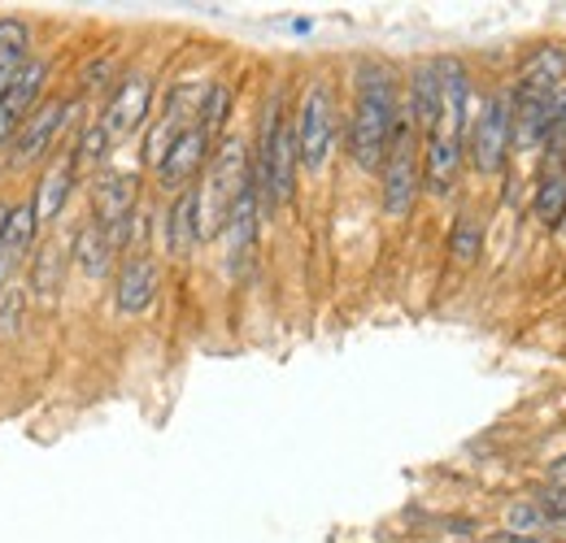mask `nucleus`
<instances>
[{
    "instance_id": "f257e3e1",
    "label": "nucleus",
    "mask_w": 566,
    "mask_h": 543,
    "mask_svg": "<svg viewBox=\"0 0 566 543\" xmlns=\"http://www.w3.org/2000/svg\"><path fill=\"white\" fill-rule=\"evenodd\" d=\"M401 123L397 74L384 62H361L354 74V114H349V157L357 170H379Z\"/></svg>"
},
{
    "instance_id": "f03ea898",
    "label": "nucleus",
    "mask_w": 566,
    "mask_h": 543,
    "mask_svg": "<svg viewBox=\"0 0 566 543\" xmlns=\"http://www.w3.org/2000/svg\"><path fill=\"white\" fill-rule=\"evenodd\" d=\"M296 170H301L296 131H292V118L283 114V100L275 96V100L266 105L262 136H258V161H253V183H258L262 209H280V204L292 201Z\"/></svg>"
},
{
    "instance_id": "7ed1b4c3",
    "label": "nucleus",
    "mask_w": 566,
    "mask_h": 543,
    "mask_svg": "<svg viewBox=\"0 0 566 543\" xmlns=\"http://www.w3.org/2000/svg\"><path fill=\"white\" fill-rule=\"evenodd\" d=\"M296 157L305 174H323L336 157V136H340V109H336V92L327 78H314L296 105Z\"/></svg>"
},
{
    "instance_id": "20e7f679",
    "label": "nucleus",
    "mask_w": 566,
    "mask_h": 543,
    "mask_svg": "<svg viewBox=\"0 0 566 543\" xmlns=\"http://www.w3.org/2000/svg\"><path fill=\"white\" fill-rule=\"evenodd\" d=\"M379 179H384V213L410 217V209L419 204V192H423V139H419V127L410 123L406 105H401L397 136L388 143V157L379 166Z\"/></svg>"
},
{
    "instance_id": "39448f33",
    "label": "nucleus",
    "mask_w": 566,
    "mask_h": 543,
    "mask_svg": "<svg viewBox=\"0 0 566 543\" xmlns=\"http://www.w3.org/2000/svg\"><path fill=\"white\" fill-rule=\"evenodd\" d=\"M510 148H514V96H510V87H496L493 96H484V105L471 114L467 161L480 174L493 179L510 166Z\"/></svg>"
},
{
    "instance_id": "423d86ee",
    "label": "nucleus",
    "mask_w": 566,
    "mask_h": 543,
    "mask_svg": "<svg viewBox=\"0 0 566 543\" xmlns=\"http://www.w3.org/2000/svg\"><path fill=\"white\" fill-rule=\"evenodd\" d=\"M566 92V44H541L523 57L510 83L514 105H563Z\"/></svg>"
},
{
    "instance_id": "0eeeda50",
    "label": "nucleus",
    "mask_w": 566,
    "mask_h": 543,
    "mask_svg": "<svg viewBox=\"0 0 566 543\" xmlns=\"http://www.w3.org/2000/svg\"><path fill=\"white\" fill-rule=\"evenodd\" d=\"M136 174L127 170H105L92 183V222L114 239V248H127L132 222H136Z\"/></svg>"
},
{
    "instance_id": "6e6552de",
    "label": "nucleus",
    "mask_w": 566,
    "mask_h": 543,
    "mask_svg": "<svg viewBox=\"0 0 566 543\" xmlns=\"http://www.w3.org/2000/svg\"><path fill=\"white\" fill-rule=\"evenodd\" d=\"M210 148H213V139L192 123L184 136L170 143V152L161 157V166H157V188H161V192H175V196L188 192V188L201 179V170L210 166V157H213Z\"/></svg>"
},
{
    "instance_id": "1a4fd4ad",
    "label": "nucleus",
    "mask_w": 566,
    "mask_h": 543,
    "mask_svg": "<svg viewBox=\"0 0 566 543\" xmlns=\"http://www.w3.org/2000/svg\"><path fill=\"white\" fill-rule=\"evenodd\" d=\"M148 105H153V78H148V74H127V78L114 87V96H109V105H105V114H101L105 136L127 139L132 131H140L144 118H148Z\"/></svg>"
},
{
    "instance_id": "9d476101",
    "label": "nucleus",
    "mask_w": 566,
    "mask_h": 543,
    "mask_svg": "<svg viewBox=\"0 0 566 543\" xmlns=\"http://www.w3.org/2000/svg\"><path fill=\"white\" fill-rule=\"evenodd\" d=\"M462 161H467V139L462 136H453V131H431V136H423V192L449 196L458 188Z\"/></svg>"
},
{
    "instance_id": "9b49d317",
    "label": "nucleus",
    "mask_w": 566,
    "mask_h": 543,
    "mask_svg": "<svg viewBox=\"0 0 566 543\" xmlns=\"http://www.w3.org/2000/svg\"><path fill=\"white\" fill-rule=\"evenodd\" d=\"M44 78H49V66H44V62H27V66L18 70V78L9 83V92L0 96V148L18 139L22 123L31 118L35 100H40V92H44Z\"/></svg>"
},
{
    "instance_id": "f8f14e48",
    "label": "nucleus",
    "mask_w": 566,
    "mask_h": 543,
    "mask_svg": "<svg viewBox=\"0 0 566 543\" xmlns=\"http://www.w3.org/2000/svg\"><path fill=\"white\" fill-rule=\"evenodd\" d=\"M258 209H262V196H258V183L249 179L227 209V222H222V235L231 248V270H244L253 248H258Z\"/></svg>"
},
{
    "instance_id": "ddd939ff",
    "label": "nucleus",
    "mask_w": 566,
    "mask_h": 543,
    "mask_svg": "<svg viewBox=\"0 0 566 543\" xmlns=\"http://www.w3.org/2000/svg\"><path fill=\"white\" fill-rule=\"evenodd\" d=\"M71 114H74L71 100H49V105H35V109H31V118L22 123L18 139H13V161L22 166V161L44 157V152L53 148V139L62 136V127L71 123Z\"/></svg>"
},
{
    "instance_id": "4468645a",
    "label": "nucleus",
    "mask_w": 566,
    "mask_h": 543,
    "mask_svg": "<svg viewBox=\"0 0 566 543\" xmlns=\"http://www.w3.org/2000/svg\"><path fill=\"white\" fill-rule=\"evenodd\" d=\"M406 114L419 127V136H431L444 118V83H440V62H419L410 70V96H406Z\"/></svg>"
},
{
    "instance_id": "2eb2a0df",
    "label": "nucleus",
    "mask_w": 566,
    "mask_h": 543,
    "mask_svg": "<svg viewBox=\"0 0 566 543\" xmlns=\"http://www.w3.org/2000/svg\"><path fill=\"white\" fill-rule=\"evenodd\" d=\"M201 239H206V231H201V188H188V192L175 196L170 213H166V253L175 262H188Z\"/></svg>"
},
{
    "instance_id": "dca6fc26",
    "label": "nucleus",
    "mask_w": 566,
    "mask_h": 543,
    "mask_svg": "<svg viewBox=\"0 0 566 543\" xmlns=\"http://www.w3.org/2000/svg\"><path fill=\"white\" fill-rule=\"evenodd\" d=\"M157 283H161L157 262H153L148 253H132V257L123 262V270H118L114 305H118L123 313H144V309L157 300Z\"/></svg>"
},
{
    "instance_id": "f3484780",
    "label": "nucleus",
    "mask_w": 566,
    "mask_h": 543,
    "mask_svg": "<svg viewBox=\"0 0 566 543\" xmlns=\"http://www.w3.org/2000/svg\"><path fill=\"white\" fill-rule=\"evenodd\" d=\"M532 217L545 231H558L566 222V161H549L532 192Z\"/></svg>"
},
{
    "instance_id": "a211bd4d",
    "label": "nucleus",
    "mask_w": 566,
    "mask_h": 543,
    "mask_svg": "<svg viewBox=\"0 0 566 543\" xmlns=\"http://www.w3.org/2000/svg\"><path fill=\"white\" fill-rule=\"evenodd\" d=\"M114 239L96 226V222H87V226H78L74 231V266L87 274V278H101V274H109L114 266Z\"/></svg>"
},
{
    "instance_id": "6ab92c4d",
    "label": "nucleus",
    "mask_w": 566,
    "mask_h": 543,
    "mask_svg": "<svg viewBox=\"0 0 566 543\" xmlns=\"http://www.w3.org/2000/svg\"><path fill=\"white\" fill-rule=\"evenodd\" d=\"M71 183H74V161L66 166H53L44 179H40V188H35V222L44 226V222H57V213L66 209L71 201Z\"/></svg>"
},
{
    "instance_id": "aec40b11",
    "label": "nucleus",
    "mask_w": 566,
    "mask_h": 543,
    "mask_svg": "<svg viewBox=\"0 0 566 543\" xmlns=\"http://www.w3.org/2000/svg\"><path fill=\"white\" fill-rule=\"evenodd\" d=\"M22 66H27V26L13 18H0V96L9 92Z\"/></svg>"
},
{
    "instance_id": "412c9836",
    "label": "nucleus",
    "mask_w": 566,
    "mask_h": 543,
    "mask_svg": "<svg viewBox=\"0 0 566 543\" xmlns=\"http://www.w3.org/2000/svg\"><path fill=\"white\" fill-rule=\"evenodd\" d=\"M484 253V222L475 213H458L453 231H449V257L453 266H475Z\"/></svg>"
},
{
    "instance_id": "4be33fe9",
    "label": "nucleus",
    "mask_w": 566,
    "mask_h": 543,
    "mask_svg": "<svg viewBox=\"0 0 566 543\" xmlns=\"http://www.w3.org/2000/svg\"><path fill=\"white\" fill-rule=\"evenodd\" d=\"M62 274H66V253L57 244H44L35 253V262H31V291L40 300H53L62 291Z\"/></svg>"
},
{
    "instance_id": "5701e85b",
    "label": "nucleus",
    "mask_w": 566,
    "mask_h": 543,
    "mask_svg": "<svg viewBox=\"0 0 566 543\" xmlns=\"http://www.w3.org/2000/svg\"><path fill=\"white\" fill-rule=\"evenodd\" d=\"M227 114H231V87L227 83H206V96H201V109H197V127L210 139L222 136Z\"/></svg>"
},
{
    "instance_id": "b1692460",
    "label": "nucleus",
    "mask_w": 566,
    "mask_h": 543,
    "mask_svg": "<svg viewBox=\"0 0 566 543\" xmlns=\"http://www.w3.org/2000/svg\"><path fill=\"white\" fill-rule=\"evenodd\" d=\"M35 231H40V222H35V204H13L9 209V226H4V239L0 244H9L18 257L31 248V239H35Z\"/></svg>"
},
{
    "instance_id": "393cba45",
    "label": "nucleus",
    "mask_w": 566,
    "mask_h": 543,
    "mask_svg": "<svg viewBox=\"0 0 566 543\" xmlns=\"http://www.w3.org/2000/svg\"><path fill=\"white\" fill-rule=\"evenodd\" d=\"M109 143H114V139L105 136V127L92 123V127L78 136V143H74V170H78V166H83V170H87V166H101V161L109 157Z\"/></svg>"
},
{
    "instance_id": "a878e982",
    "label": "nucleus",
    "mask_w": 566,
    "mask_h": 543,
    "mask_svg": "<svg viewBox=\"0 0 566 543\" xmlns=\"http://www.w3.org/2000/svg\"><path fill=\"white\" fill-rule=\"evenodd\" d=\"M18 318H22V291L4 287V300H0V331H18Z\"/></svg>"
},
{
    "instance_id": "bb28decb",
    "label": "nucleus",
    "mask_w": 566,
    "mask_h": 543,
    "mask_svg": "<svg viewBox=\"0 0 566 543\" xmlns=\"http://www.w3.org/2000/svg\"><path fill=\"white\" fill-rule=\"evenodd\" d=\"M13 262H18V253H13L9 244H0V291H4V278L13 270Z\"/></svg>"
},
{
    "instance_id": "cd10ccee",
    "label": "nucleus",
    "mask_w": 566,
    "mask_h": 543,
    "mask_svg": "<svg viewBox=\"0 0 566 543\" xmlns=\"http://www.w3.org/2000/svg\"><path fill=\"white\" fill-rule=\"evenodd\" d=\"M549 482H554V491H566V457H558L549 466Z\"/></svg>"
},
{
    "instance_id": "c85d7f7f",
    "label": "nucleus",
    "mask_w": 566,
    "mask_h": 543,
    "mask_svg": "<svg viewBox=\"0 0 566 543\" xmlns=\"http://www.w3.org/2000/svg\"><path fill=\"white\" fill-rule=\"evenodd\" d=\"M4 226H9V204L0 201V239H4Z\"/></svg>"
},
{
    "instance_id": "c756f323",
    "label": "nucleus",
    "mask_w": 566,
    "mask_h": 543,
    "mask_svg": "<svg viewBox=\"0 0 566 543\" xmlns=\"http://www.w3.org/2000/svg\"><path fill=\"white\" fill-rule=\"evenodd\" d=\"M558 131H566V92H563V105H558Z\"/></svg>"
},
{
    "instance_id": "7c9ffc66",
    "label": "nucleus",
    "mask_w": 566,
    "mask_h": 543,
    "mask_svg": "<svg viewBox=\"0 0 566 543\" xmlns=\"http://www.w3.org/2000/svg\"><path fill=\"white\" fill-rule=\"evenodd\" d=\"M554 531H563V535H566V518H563V522H554Z\"/></svg>"
}]
</instances>
